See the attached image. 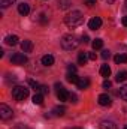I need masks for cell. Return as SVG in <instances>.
<instances>
[{
  "label": "cell",
  "instance_id": "cell-1",
  "mask_svg": "<svg viewBox=\"0 0 127 129\" xmlns=\"http://www.w3.org/2000/svg\"><path fill=\"white\" fill-rule=\"evenodd\" d=\"M64 23H66L67 27H72V29L73 27H79L84 23V15L79 11H72V12H69L64 17Z\"/></svg>",
  "mask_w": 127,
  "mask_h": 129
},
{
  "label": "cell",
  "instance_id": "cell-2",
  "mask_svg": "<svg viewBox=\"0 0 127 129\" xmlns=\"http://www.w3.org/2000/svg\"><path fill=\"white\" fill-rule=\"evenodd\" d=\"M60 42H61L63 50H66V51H72V50L78 48V45H79V41L75 35H64Z\"/></svg>",
  "mask_w": 127,
  "mask_h": 129
},
{
  "label": "cell",
  "instance_id": "cell-3",
  "mask_svg": "<svg viewBox=\"0 0 127 129\" xmlns=\"http://www.w3.org/2000/svg\"><path fill=\"white\" fill-rule=\"evenodd\" d=\"M27 96H29V89H27V87H23V86H15V87L12 89V98H14L15 101L21 102V101H24Z\"/></svg>",
  "mask_w": 127,
  "mask_h": 129
},
{
  "label": "cell",
  "instance_id": "cell-4",
  "mask_svg": "<svg viewBox=\"0 0 127 129\" xmlns=\"http://www.w3.org/2000/svg\"><path fill=\"white\" fill-rule=\"evenodd\" d=\"M12 116H14L12 108H9L6 104H2L0 105V117L3 120H9V119H12Z\"/></svg>",
  "mask_w": 127,
  "mask_h": 129
},
{
  "label": "cell",
  "instance_id": "cell-5",
  "mask_svg": "<svg viewBox=\"0 0 127 129\" xmlns=\"http://www.w3.org/2000/svg\"><path fill=\"white\" fill-rule=\"evenodd\" d=\"M55 89H57V98H58L61 102L69 101V92H66V89H64L61 84H55Z\"/></svg>",
  "mask_w": 127,
  "mask_h": 129
},
{
  "label": "cell",
  "instance_id": "cell-6",
  "mask_svg": "<svg viewBox=\"0 0 127 129\" xmlns=\"http://www.w3.org/2000/svg\"><path fill=\"white\" fill-rule=\"evenodd\" d=\"M11 63L12 64H24L27 63V56L21 54V53H15L12 57H11Z\"/></svg>",
  "mask_w": 127,
  "mask_h": 129
},
{
  "label": "cell",
  "instance_id": "cell-7",
  "mask_svg": "<svg viewBox=\"0 0 127 129\" xmlns=\"http://www.w3.org/2000/svg\"><path fill=\"white\" fill-rule=\"evenodd\" d=\"M100 27H102V20H100L99 17H94V18H91V20L88 21V29L97 30V29H100Z\"/></svg>",
  "mask_w": 127,
  "mask_h": 129
},
{
  "label": "cell",
  "instance_id": "cell-8",
  "mask_svg": "<svg viewBox=\"0 0 127 129\" xmlns=\"http://www.w3.org/2000/svg\"><path fill=\"white\" fill-rule=\"evenodd\" d=\"M21 50H23V53H32L33 51V42L29 41V39H24L21 42Z\"/></svg>",
  "mask_w": 127,
  "mask_h": 129
},
{
  "label": "cell",
  "instance_id": "cell-9",
  "mask_svg": "<svg viewBox=\"0 0 127 129\" xmlns=\"http://www.w3.org/2000/svg\"><path fill=\"white\" fill-rule=\"evenodd\" d=\"M99 104H100L102 107H109V105L112 104V101H111L109 95L103 93V95H100V96H99Z\"/></svg>",
  "mask_w": 127,
  "mask_h": 129
},
{
  "label": "cell",
  "instance_id": "cell-10",
  "mask_svg": "<svg viewBox=\"0 0 127 129\" xmlns=\"http://www.w3.org/2000/svg\"><path fill=\"white\" fill-rule=\"evenodd\" d=\"M18 36L17 35H9V36H6L5 38V42H6V45H11V47H15L17 44H18Z\"/></svg>",
  "mask_w": 127,
  "mask_h": 129
},
{
  "label": "cell",
  "instance_id": "cell-11",
  "mask_svg": "<svg viewBox=\"0 0 127 129\" xmlns=\"http://www.w3.org/2000/svg\"><path fill=\"white\" fill-rule=\"evenodd\" d=\"M78 89H81V90H85V89H88V86H90V80L88 78H79V81H78Z\"/></svg>",
  "mask_w": 127,
  "mask_h": 129
},
{
  "label": "cell",
  "instance_id": "cell-12",
  "mask_svg": "<svg viewBox=\"0 0 127 129\" xmlns=\"http://www.w3.org/2000/svg\"><path fill=\"white\" fill-rule=\"evenodd\" d=\"M100 129H118V128H117V125H115L114 122H111V120H103V122L100 123Z\"/></svg>",
  "mask_w": 127,
  "mask_h": 129
},
{
  "label": "cell",
  "instance_id": "cell-13",
  "mask_svg": "<svg viewBox=\"0 0 127 129\" xmlns=\"http://www.w3.org/2000/svg\"><path fill=\"white\" fill-rule=\"evenodd\" d=\"M18 12H20L21 15H24V17H26V15L30 12V8H29V5H27V3H24V2H23L21 5H18Z\"/></svg>",
  "mask_w": 127,
  "mask_h": 129
},
{
  "label": "cell",
  "instance_id": "cell-14",
  "mask_svg": "<svg viewBox=\"0 0 127 129\" xmlns=\"http://www.w3.org/2000/svg\"><path fill=\"white\" fill-rule=\"evenodd\" d=\"M42 64H43V66H51V64H54V57H52L51 54H45V56L42 57Z\"/></svg>",
  "mask_w": 127,
  "mask_h": 129
},
{
  "label": "cell",
  "instance_id": "cell-15",
  "mask_svg": "<svg viewBox=\"0 0 127 129\" xmlns=\"http://www.w3.org/2000/svg\"><path fill=\"white\" fill-rule=\"evenodd\" d=\"M64 113H66L64 107H55V108H52V116H55V117H61V116H64Z\"/></svg>",
  "mask_w": 127,
  "mask_h": 129
},
{
  "label": "cell",
  "instance_id": "cell-16",
  "mask_svg": "<svg viewBox=\"0 0 127 129\" xmlns=\"http://www.w3.org/2000/svg\"><path fill=\"white\" fill-rule=\"evenodd\" d=\"M100 75L105 77V78H108V77L111 75V68H109L108 64H102V68H100Z\"/></svg>",
  "mask_w": 127,
  "mask_h": 129
},
{
  "label": "cell",
  "instance_id": "cell-17",
  "mask_svg": "<svg viewBox=\"0 0 127 129\" xmlns=\"http://www.w3.org/2000/svg\"><path fill=\"white\" fill-rule=\"evenodd\" d=\"M126 80H127V71L118 72L117 77H115V81H118V83H123V81H126Z\"/></svg>",
  "mask_w": 127,
  "mask_h": 129
},
{
  "label": "cell",
  "instance_id": "cell-18",
  "mask_svg": "<svg viewBox=\"0 0 127 129\" xmlns=\"http://www.w3.org/2000/svg\"><path fill=\"white\" fill-rule=\"evenodd\" d=\"M33 104H34V105H42V104H43V95H42V93H36V95L33 96Z\"/></svg>",
  "mask_w": 127,
  "mask_h": 129
},
{
  "label": "cell",
  "instance_id": "cell-19",
  "mask_svg": "<svg viewBox=\"0 0 127 129\" xmlns=\"http://www.w3.org/2000/svg\"><path fill=\"white\" fill-rule=\"evenodd\" d=\"M114 60H115V63H127V54H117L115 57H114Z\"/></svg>",
  "mask_w": 127,
  "mask_h": 129
},
{
  "label": "cell",
  "instance_id": "cell-20",
  "mask_svg": "<svg viewBox=\"0 0 127 129\" xmlns=\"http://www.w3.org/2000/svg\"><path fill=\"white\" fill-rule=\"evenodd\" d=\"M66 80H67L69 83H72V84H78V81H79V78L76 77V74H67Z\"/></svg>",
  "mask_w": 127,
  "mask_h": 129
},
{
  "label": "cell",
  "instance_id": "cell-21",
  "mask_svg": "<svg viewBox=\"0 0 127 129\" xmlns=\"http://www.w3.org/2000/svg\"><path fill=\"white\" fill-rule=\"evenodd\" d=\"M87 60H88V56H87L85 53H79V56H78V63L79 64H85L87 63Z\"/></svg>",
  "mask_w": 127,
  "mask_h": 129
},
{
  "label": "cell",
  "instance_id": "cell-22",
  "mask_svg": "<svg viewBox=\"0 0 127 129\" xmlns=\"http://www.w3.org/2000/svg\"><path fill=\"white\" fill-rule=\"evenodd\" d=\"M70 5H72L70 0H58V8L60 9H67Z\"/></svg>",
  "mask_w": 127,
  "mask_h": 129
},
{
  "label": "cell",
  "instance_id": "cell-23",
  "mask_svg": "<svg viewBox=\"0 0 127 129\" xmlns=\"http://www.w3.org/2000/svg\"><path fill=\"white\" fill-rule=\"evenodd\" d=\"M118 95H120V98H121V99H124V101H127V84H126V86H123V87L120 89Z\"/></svg>",
  "mask_w": 127,
  "mask_h": 129
},
{
  "label": "cell",
  "instance_id": "cell-24",
  "mask_svg": "<svg viewBox=\"0 0 127 129\" xmlns=\"http://www.w3.org/2000/svg\"><path fill=\"white\" fill-rule=\"evenodd\" d=\"M91 45H93V48H94V50H100V48L103 47V41H102V39H94Z\"/></svg>",
  "mask_w": 127,
  "mask_h": 129
},
{
  "label": "cell",
  "instance_id": "cell-25",
  "mask_svg": "<svg viewBox=\"0 0 127 129\" xmlns=\"http://www.w3.org/2000/svg\"><path fill=\"white\" fill-rule=\"evenodd\" d=\"M29 86H30V87H33L36 92H39V89H40V84H39V83H36L34 80H29Z\"/></svg>",
  "mask_w": 127,
  "mask_h": 129
},
{
  "label": "cell",
  "instance_id": "cell-26",
  "mask_svg": "<svg viewBox=\"0 0 127 129\" xmlns=\"http://www.w3.org/2000/svg\"><path fill=\"white\" fill-rule=\"evenodd\" d=\"M12 3H15V0H0V6H2V8H8V6H11Z\"/></svg>",
  "mask_w": 127,
  "mask_h": 129
},
{
  "label": "cell",
  "instance_id": "cell-27",
  "mask_svg": "<svg viewBox=\"0 0 127 129\" xmlns=\"http://www.w3.org/2000/svg\"><path fill=\"white\" fill-rule=\"evenodd\" d=\"M39 21H40V24H46L48 23V17L45 14H40L39 15Z\"/></svg>",
  "mask_w": 127,
  "mask_h": 129
},
{
  "label": "cell",
  "instance_id": "cell-28",
  "mask_svg": "<svg viewBox=\"0 0 127 129\" xmlns=\"http://www.w3.org/2000/svg\"><path fill=\"white\" fill-rule=\"evenodd\" d=\"M39 92H40L42 95H48V93H49V89H48V86H40Z\"/></svg>",
  "mask_w": 127,
  "mask_h": 129
},
{
  "label": "cell",
  "instance_id": "cell-29",
  "mask_svg": "<svg viewBox=\"0 0 127 129\" xmlns=\"http://www.w3.org/2000/svg\"><path fill=\"white\" fill-rule=\"evenodd\" d=\"M69 102H73V104H76V102H78V96H76L75 93H69Z\"/></svg>",
  "mask_w": 127,
  "mask_h": 129
},
{
  "label": "cell",
  "instance_id": "cell-30",
  "mask_svg": "<svg viewBox=\"0 0 127 129\" xmlns=\"http://www.w3.org/2000/svg\"><path fill=\"white\" fill-rule=\"evenodd\" d=\"M109 57H111V51H109V50L102 51V59H105V60H106V59H109Z\"/></svg>",
  "mask_w": 127,
  "mask_h": 129
},
{
  "label": "cell",
  "instance_id": "cell-31",
  "mask_svg": "<svg viewBox=\"0 0 127 129\" xmlns=\"http://www.w3.org/2000/svg\"><path fill=\"white\" fill-rule=\"evenodd\" d=\"M67 71H69V74H75L76 72V66L75 64H69L67 66Z\"/></svg>",
  "mask_w": 127,
  "mask_h": 129
},
{
  "label": "cell",
  "instance_id": "cell-32",
  "mask_svg": "<svg viewBox=\"0 0 127 129\" xmlns=\"http://www.w3.org/2000/svg\"><path fill=\"white\" fill-rule=\"evenodd\" d=\"M111 87H112V83H111L109 80L103 81V89H111Z\"/></svg>",
  "mask_w": 127,
  "mask_h": 129
},
{
  "label": "cell",
  "instance_id": "cell-33",
  "mask_svg": "<svg viewBox=\"0 0 127 129\" xmlns=\"http://www.w3.org/2000/svg\"><path fill=\"white\" fill-rule=\"evenodd\" d=\"M84 3H85L88 8H91V6H94L96 5V0H84Z\"/></svg>",
  "mask_w": 127,
  "mask_h": 129
},
{
  "label": "cell",
  "instance_id": "cell-34",
  "mask_svg": "<svg viewBox=\"0 0 127 129\" xmlns=\"http://www.w3.org/2000/svg\"><path fill=\"white\" fill-rule=\"evenodd\" d=\"M81 39H82L81 42H84V44H88V42H90V39H88V36H87V35H82V38H81Z\"/></svg>",
  "mask_w": 127,
  "mask_h": 129
},
{
  "label": "cell",
  "instance_id": "cell-35",
  "mask_svg": "<svg viewBox=\"0 0 127 129\" xmlns=\"http://www.w3.org/2000/svg\"><path fill=\"white\" fill-rule=\"evenodd\" d=\"M88 59H90V60H96V59H97L96 53H88Z\"/></svg>",
  "mask_w": 127,
  "mask_h": 129
},
{
  "label": "cell",
  "instance_id": "cell-36",
  "mask_svg": "<svg viewBox=\"0 0 127 129\" xmlns=\"http://www.w3.org/2000/svg\"><path fill=\"white\" fill-rule=\"evenodd\" d=\"M14 129H30V128H27V126H24V125H17Z\"/></svg>",
  "mask_w": 127,
  "mask_h": 129
},
{
  "label": "cell",
  "instance_id": "cell-37",
  "mask_svg": "<svg viewBox=\"0 0 127 129\" xmlns=\"http://www.w3.org/2000/svg\"><path fill=\"white\" fill-rule=\"evenodd\" d=\"M121 23H123V26H126V27H127V15H126V17H123Z\"/></svg>",
  "mask_w": 127,
  "mask_h": 129
},
{
  "label": "cell",
  "instance_id": "cell-38",
  "mask_svg": "<svg viewBox=\"0 0 127 129\" xmlns=\"http://www.w3.org/2000/svg\"><path fill=\"white\" fill-rule=\"evenodd\" d=\"M103 2H105V3H108V5H112L115 0H103Z\"/></svg>",
  "mask_w": 127,
  "mask_h": 129
},
{
  "label": "cell",
  "instance_id": "cell-39",
  "mask_svg": "<svg viewBox=\"0 0 127 129\" xmlns=\"http://www.w3.org/2000/svg\"><path fill=\"white\" fill-rule=\"evenodd\" d=\"M70 129H82V128H70Z\"/></svg>",
  "mask_w": 127,
  "mask_h": 129
},
{
  "label": "cell",
  "instance_id": "cell-40",
  "mask_svg": "<svg viewBox=\"0 0 127 129\" xmlns=\"http://www.w3.org/2000/svg\"><path fill=\"white\" fill-rule=\"evenodd\" d=\"M126 9H127V0H126Z\"/></svg>",
  "mask_w": 127,
  "mask_h": 129
},
{
  "label": "cell",
  "instance_id": "cell-41",
  "mask_svg": "<svg viewBox=\"0 0 127 129\" xmlns=\"http://www.w3.org/2000/svg\"><path fill=\"white\" fill-rule=\"evenodd\" d=\"M124 129H127V125H126V126H124Z\"/></svg>",
  "mask_w": 127,
  "mask_h": 129
}]
</instances>
